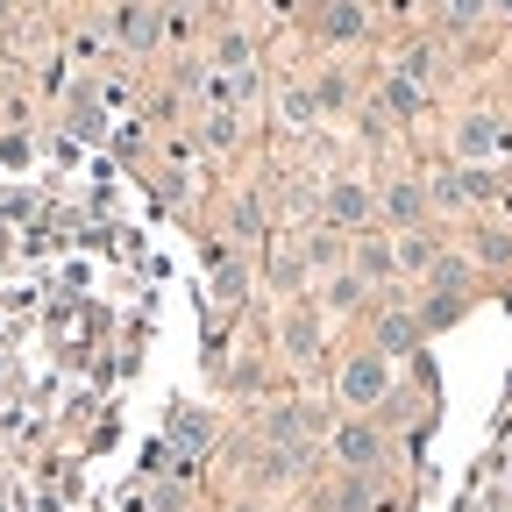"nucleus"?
I'll return each mask as SVG.
<instances>
[{"mask_svg": "<svg viewBox=\"0 0 512 512\" xmlns=\"http://www.w3.org/2000/svg\"><path fill=\"white\" fill-rule=\"evenodd\" d=\"M413 342H420V320H413L406 306H392V313L377 320V356H406Z\"/></svg>", "mask_w": 512, "mask_h": 512, "instance_id": "obj_6", "label": "nucleus"}, {"mask_svg": "<svg viewBox=\"0 0 512 512\" xmlns=\"http://www.w3.org/2000/svg\"><path fill=\"white\" fill-rule=\"evenodd\" d=\"M235 512H264V505H235Z\"/></svg>", "mask_w": 512, "mask_h": 512, "instance_id": "obj_21", "label": "nucleus"}, {"mask_svg": "<svg viewBox=\"0 0 512 512\" xmlns=\"http://www.w3.org/2000/svg\"><path fill=\"white\" fill-rule=\"evenodd\" d=\"M384 114H406V121H413V114H420V86H406V79L392 72V79H384Z\"/></svg>", "mask_w": 512, "mask_h": 512, "instance_id": "obj_12", "label": "nucleus"}, {"mask_svg": "<svg viewBox=\"0 0 512 512\" xmlns=\"http://www.w3.org/2000/svg\"><path fill=\"white\" fill-rule=\"evenodd\" d=\"M249 57H256V50H249V36H242V29H228V36L214 43V72H221V79H249Z\"/></svg>", "mask_w": 512, "mask_h": 512, "instance_id": "obj_7", "label": "nucleus"}, {"mask_svg": "<svg viewBox=\"0 0 512 512\" xmlns=\"http://www.w3.org/2000/svg\"><path fill=\"white\" fill-rule=\"evenodd\" d=\"M370 207H377V200H370V185H363V178H335L328 192H320V214H328L335 228H356V221H370Z\"/></svg>", "mask_w": 512, "mask_h": 512, "instance_id": "obj_3", "label": "nucleus"}, {"mask_svg": "<svg viewBox=\"0 0 512 512\" xmlns=\"http://www.w3.org/2000/svg\"><path fill=\"white\" fill-rule=\"evenodd\" d=\"M427 207V185H392V192H384V214H392V221H413Z\"/></svg>", "mask_w": 512, "mask_h": 512, "instance_id": "obj_10", "label": "nucleus"}, {"mask_svg": "<svg viewBox=\"0 0 512 512\" xmlns=\"http://www.w3.org/2000/svg\"><path fill=\"white\" fill-rule=\"evenodd\" d=\"M392 399V356H377V349H363V356H349L342 363V406H384Z\"/></svg>", "mask_w": 512, "mask_h": 512, "instance_id": "obj_1", "label": "nucleus"}, {"mask_svg": "<svg viewBox=\"0 0 512 512\" xmlns=\"http://www.w3.org/2000/svg\"><path fill=\"white\" fill-rule=\"evenodd\" d=\"M121 36H128V43H150V15H143V8H121Z\"/></svg>", "mask_w": 512, "mask_h": 512, "instance_id": "obj_19", "label": "nucleus"}, {"mask_svg": "<svg viewBox=\"0 0 512 512\" xmlns=\"http://www.w3.org/2000/svg\"><path fill=\"white\" fill-rule=\"evenodd\" d=\"M356 299H363V278H356V271H335V278H328V306H335V313H349Z\"/></svg>", "mask_w": 512, "mask_h": 512, "instance_id": "obj_14", "label": "nucleus"}, {"mask_svg": "<svg viewBox=\"0 0 512 512\" xmlns=\"http://www.w3.org/2000/svg\"><path fill=\"white\" fill-rule=\"evenodd\" d=\"M484 15H491L484 0H448V29H456V36H463V29H477Z\"/></svg>", "mask_w": 512, "mask_h": 512, "instance_id": "obj_17", "label": "nucleus"}, {"mask_svg": "<svg viewBox=\"0 0 512 512\" xmlns=\"http://www.w3.org/2000/svg\"><path fill=\"white\" fill-rule=\"evenodd\" d=\"M441 264V249L427 235H399V271H434Z\"/></svg>", "mask_w": 512, "mask_h": 512, "instance_id": "obj_9", "label": "nucleus"}, {"mask_svg": "<svg viewBox=\"0 0 512 512\" xmlns=\"http://www.w3.org/2000/svg\"><path fill=\"white\" fill-rule=\"evenodd\" d=\"M313 342H320V320H313V313H292V320H285V349H292V356H313Z\"/></svg>", "mask_w": 512, "mask_h": 512, "instance_id": "obj_13", "label": "nucleus"}, {"mask_svg": "<svg viewBox=\"0 0 512 512\" xmlns=\"http://www.w3.org/2000/svg\"><path fill=\"white\" fill-rule=\"evenodd\" d=\"M335 256H342V242H335V235H313V242H306V264H313V271H328Z\"/></svg>", "mask_w": 512, "mask_h": 512, "instance_id": "obj_18", "label": "nucleus"}, {"mask_svg": "<svg viewBox=\"0 0 512 512\" xmlns=\"http://www.w3.org/2000/svg\"><path fill=\"white\" fill-rule=\"evenodd\" d=\"M484 8H491V15H512V0H484Z\"/></svg>", "mask_w": 512, "mask_h": 512, "instance_id": "obj_20", "label": "nucleus"}, {"mask_svg": "<svg viewBox=\"0 0 512 512\" xmlns=\"http://www.w3.org/2000/svg\"><path fill=\"white\" fill-rule=\"evenodd\" d=\"M320 29H328V36L342 43V36H356V29H363V8H356V0H335V8L320 15Z\"/></svg>", "mask_w": 512, "mask_h": 512, "instance_id": "obj_11", "label": "nucleus"}, {"mask_svg": "<svg viewBox=\"0 0 512 512\" xmlns=\"http://www.w3.org/2000/svg\"><path fill=\"white\" fill-rule=\"evenodd\" d=\"M399 271V249L392 242H356V278L370 285V278H392Z\"/></svg>", "mask_w": 512, "mask_h": 512, "instance_id": "obj_8", "label": "nucleus"}, {"mask_svg": "<svg viewBox=\"0 0 512 512\" xmlns=\"http://www.w3.org/2000/svg\"><path fill=\"white\" fill-rule=\"evenodd\" d=\"M278 107H285V121H292V128H306V121H313V114H320V100H313V93H306V86H292V93H285V100H278Z\"/></svg>", "mask_w": 512, "mask_h": 512, "instance_id": "obj_15", "label": "nucleus"}, {"mask_svg": "<svg viewBox=\"0 0 512 512\" xmlns=\"http://www.w3.org/2000/svg\"><path fill=\"white\" fill-rule=\"evenodd\" d=\"M328 448H335V463H342V470H356V477H363V470H377V456H384V441H377V427H370V420H342V427L328 434Z\"/></svg>", "mask_w": 512, "mask_h": 512, "instance_id": "obj_2", "label": "nucleus"}, {"mask_svg": "<svg viewBox=\"0 0 512 512\" xmlns=\"http://www.w3.org/2000/svg\"><path fill=\"white\" fill-rule=\"evenodd\" d=\"M171 441H178V456H207L214 420H207L200 406H178V413H171Z\"/></svg>", "mask_w": 512, "mask_h": 512, "instance_id": "obj_4", "label": "nucleus"}, {"mask_svg": "<svg viewBox=\"0 0 512 512\" xmlns=\"http://www.w3.org/2000/svg\"><path fill=\"white\" fill-rule=\"evenodd\" d=\"M399 79H406V86H427V79H434V50H406V57H399Z\"/></svg>", "mask_w": 512, "mask_h": 512, "instance_id": "obj_16", "label": "nucleus"}, {"mask_svg": "<svg viewBox=\"0 0 512 512\" xmlns=\"http://www.w3.org/2000/svg\"><path fill=\"white\" fill-rule=\"evenodd\" d=\"M505 143H512V136H505L491 114H470V121L456 128V150H463V157H491V150H505Z\"/></svg>", "mask_w": 512, "mask_h": 512, "instance_id": "obj_5", "label": "nucleus"}]
</instances>
